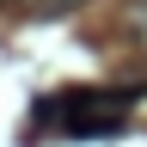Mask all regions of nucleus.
<instances>
[{
	"mask_svg": "<svg viewBox=\"0 0 147 147\" xmlns=\"http://www.w3.org/2000/svg\"><path fill=\"white\" fill-rule=\"evenodd\" d=\"M141 98V86H123V92H104V86H86V92H61V98L37 104V123H61V135H117L129 104Z\"/></svg>",
	"mask_w": 147,
	"mask_h": 147,
	"instance_id": "obj_1",
	"label": "nucleus"
},
{
	"mask_svg": "<svg viewBox=\"0 0 147 147\" xmlns=\"http://www.w3.org/2000/svg\"><path fill=\"white\" fill-rule=\"evenodd\" d=\"M74 6H86V0H25L31 18H61V12H74Z\"/></svg>",
	"mask_w": 147,
	"mask_h": 147,
	"instance_id": "obj_2",
	"label": "nucleus"
},
{
	"mask_svg": "<svg viewBox=\"0 0 147 147\" xmlns=\"http://www.w3.org/2000/svg\"><path fill=\"white\" fill-rule=\"evenodd\" d=\"M135 25H141V37H147V0H141V6H135Z\"/></svg>",
	"mask_w": 147,
	"mask_h": 147,
	"instance_id": "obj_3",
	"label": "nucleus"
},
{
	"mask_svg": "<svg viewBox=\"0 0 147 147\" xmlns=\"http://www.w3.org/2000/svg\"><path fill=\"white\" fill-rule=\"evenodd\" d=\"M6 6H25V0H6Z\"/></svg>",
	"mask_w": 147,
	"mask_h": 147,
	"instance_id": "obj_4",
	"label": "nucleus"
}]
</instances>
